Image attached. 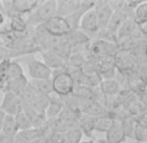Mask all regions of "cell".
I'll return each instance as SVG.
<instances>
[{"label":"cell","mask_w":147,"mask_h":143,"mask_svg":"<svg viewBox=\"0 0 147 143\" xmlns=\"http://www.w3.org/2000/svg\"><path fill=\"white\" fill-rule=\"evenodd\" d=\"M14 120H16V124H17V127H18V132H21V130L33 129V124H31V121L29 120V117L22 112V111H21V112H18L16 116H14Z\"/></svg>","instance_id":"7402d4cb"},{"label":"cell","mask_w":147,"mask_h":143,"mask_svg":"<svg viewBox=\"0 0 147 143\" xmlns=\"http://www.w3.org/2000/svg\"><path fill=\"white\" fill-rule=\"evenodd\" d=\"M104 139H106L107 143H124L126 140V137L122 132L120 121H113L112 126L107 130Z\"/></svg>","instance_id":"30bf717a"},{"label":"cell","mask_w":147,"mask_h":143,"mask_svg":"<svg viewBox=\"0 0 147 143\" xmlns=\"http://www.w3.org/2000/svg\"><path fill=\"white\" fill-rule=\"evenodd\" d=\"M51 83H52V92L59 98L68 96L74 90V81L72 74L65 70L52 72Z\"/></svg>","instance_id":"7a4b0ae2"},{"label":"cell","mask_w":147,"mask_h":143,"mask_svg":"<svg viewBox=\"0 0 147 143\" xmlns=\"http://www.w3.org/2000/svg\"><path fill=\"white\" fill-rule=\"evenodd\" d=\"M11 61L12 60H4L0 61V88L3 87L8 81V72H9V66H11Z\"/></svg>","instance_id":"d4e9b609"},{"label":"cell","mask_w":147,"mask_h":143,"mask_svg":"<svg viewBox=\"0 0 147 143\" xmlns=\"http://www.w3.org/2000/svg\"><path fill=\"white\" fill-rule=\"evenodd\" d=\"M63 108H64V104H63L61 98L51 96L50 103H48L47 108H46V111H45L46 118H47V120H53V118H56L59 115H60L61 111H63Z\"/></svg>","instance_id":"9a60e30c"},{"label":"cell","mask_w":147,"mask_h":143,"mask_svg":"<svg viewBox=\"0 0 147 143\" xmlns=\"http://www.w3.org/2000/svg\"><path fill=\"white\" fill-rule=\"evenodd\" d=\"M42 57H43V63L46 64L47 68H50L52 72L57 70H64L67 60L61 55H59L56 51H42Z\"/></svg>","instance_id":"ba28073f"},{"label":"cell","mask_w":147,"mask_h":143,"mask_svg":"<svg viewBox=\"0 0 147 143\" xmlns=\"http://www.w3.org/2000/svg\"><path fill=\"white\" fill-rule=\"evenodd\" d=\"M133 138L138 142H147V129L136 122V126H134V133H133Z\"/></svg>","instance_id":"484cf974"},{"label":"cell","mask_w":147,"mask_h":143,"mask_svg":"<svg viewBox=\"0 0 147 143\" xmlns=\"http://www.w3.org/2000/svg\"><path fill=\"white\" fill-rule=\"evenodd\" d=\"M0 143H14V138H11L0 132Z\"/></svg>","instance_id":"f546056e"},{"label":"cell","mask_w":147,"mask_h":143,"mask_svg":"<svg viewBox=\"0 0 147 143\" xmlns=\"http://www.w3.org/2000/svg\"><path fill=\"white\" fill-rule=\"evenodd\" d=\"M31 143H48V138H46L45 135H40V137L35 138Z\"/></svg>","instance_id":"4dcf8cb0"},{"label":"cell","mask_w":147,"mask_h":143,"mask_svg":"<svg viewBox=\"0 0 147 143\" xmlns=\"http://www.w3.org/2000/svg\"><path fill=\"white\" fill-rule=\"evenodd\" d=\"M22 60L25 61L26 65H28L29 77L31 78V81L51 80V77H52V70H51L50 68H47L43 61L35 59L33 55L24 56Z\"/></svg>","instance_id":"3957f363"},{"label":"cell","mask_w":147,"mask_h":143,"mask_svg":"<svg viewBox=\"0 0 147 143\" xmlns=\"http://www.w3.org/2000/svg\"><path fill=\"white\" fill-rule=\"evenodd\" d=\"M1 133H4L5 135L11 138H14V135L18 133V127H17L16 120H14V116H9L5 115V118L3 121V125H1Z\"/></svg>","instance_id":"ac0fdd59"},{"label":"cell","mask_w":147,"mask_h":143,"mask_svg":"<svg viewBox=\"0 0 147 143\" xmlns=\"http://www.w3.org/2000/svg\"><path fill=\"white\" fill-rule=\"evenodd\" d=\"M42 26L53 38H64V36L69 35L70 31H72L67 20L64 17H59V16L51 17L45 24H42Z\"/></svg>","instance_id":"277c9868"},{"label":"cell","mask_w":147,"mask_h":143,"mask_svg":"<svg viewBox=\"0 0 147 143\" xmlns=\"http://www.w3.org/2000/svg\"><path fill=\"white\" fill-rule=\"evenodd\" d=\"M94 122H95V117H91V116L85 115V113L81 112V115L78 116L77 126L80 127L82 134H85L89 138H92V134H94Z\"/></svg>","instance_id":"5bb4252c"},{"label":"cell","mask_w":147,"mask_h":143,"mask_svg":"<svg viewBox=\"0 0 147 143\" xmlns=\"http://www.w3.org/2000/svg\"><path fill=\"white\" fill-rule=\"evenodd\" d=\"M4 118H5V113H4L3 111L0 109V130H1V125H3Z\"/></svg>","instance_id":"1f68e13d"},{"label":"cell","mask_w":147,"mask_h":143,"mask_svg":"<svg viewBox=\"0 0 147 143\" xmlns=\"http://www.w3.org/2000/svg\"><path fill=\"white\" fill-rule=\"evenodd\" d=\"M80 143H94V140H92V139H87V140H81Z\"/></svg>","instance_id":"836d02e7"},{"label":"cell","mask_w":147,"mask_h":143,"mask_svg":"<svg viewBox=\"0 0 147 143\" xmlns=\"http://www.w3.org/2000/svg\"><path fill=\"white\" fill-rule=\"evenodd\" d=\"M48 143H67V138H65L64 133H53L48 137Z\"/></svg>","instance_id":"4316f807"},{"label":"cell","mask_w":147,"mask_h":143,"mask_svg":"<svg viewBox=\"0 0 147 143\" xmlns=\"http://www.w3.org/2000/svg\"><path fill=\"white\" fill-rule=\"evenodd\" d=\"M7 24H8V18H7L5 13L4 12H0V28H5ZM4 34L3 30H0V36Z\"/></svg>","instance_id":"f1b7e54d"},{"label":"cell","mask_w":147,"mask_h":143,"mask_svg":"<svg viewBox=\"0 0 147 143\" xmlns=\"http://www.w3.org/2000/svg\"><path fill=\"white\" fill-rule=\"evenodd\" d=\"M113 118L107 113L104 116H99V117L95 118L94 122V132H102V133H107V130L112 126L113 124Z\"/></svg>","instance_id":"ffe728a7"},{"label":"cell","mask_w":147,"mask_h":143,"mask_svg":"<svg viewBox=\"0 0 147 143\" xmlns=\"http://www.w3.org/2000/svg\"><path fill=\"white\" fill-rule=\"evenodd\" d=\"M4 60H12V51L9 47L0 44V61Z\"/></svg>","instance_id":"83f0119b"},{"label":"cell","mask_w":147,"mask_h":143,"mask_svg":"<svg viewBox=\"0 0 147 143\" xmlns=\"http://www.w3.org/2000/svg\"><path fill=\"white\" fill-rule=\"evenodd\" d=\"M80 29L86 34L90 39H95V36L98 35V33L100 31L99 25L96 21V16H95L94 9H90L82 16L80 21Z\"/></svg>","instance_id":"5b68a950"},{"label":"cell","mask_w":147,"mask_h":143,"mask_svg":"<svg viewBox=\"0 0 147 143\" xmlns=\"http://www.w3.org/2000/svg\"><path fill=\"white\" fill-rule=\"evenodd\" d=\"M40 135H43L40 127L39 129L33 127L29 130H21L14 135V143H31L35 138L40 137Z\"/></svg>","instance_id":"2e32d148"},{"label":"cell","mask_w":147,"mask_h":143,"mask_svg":"<svg viewBox=\"0 0 147 143\" xmlns=\"http://www.w3.org/2000/svg\"><path fill=\"white\" fill-rule=\"evenodd\" d=\"M56 7L57 3L56 0H47V1H40L39 5L31 12L29 16H26V24L28 28H36V26L45 24L51 17L56 16Z\"/></svg>","instance_id":"6da1fadb"},{"label":"cell","mask_w":147,"mask_h":143,"mask_svg":"<svg viewBox=\"0 0 147 143\" xmlns=\"http://www.w3.org/2000/svg\"><path fill=\"white\" fill-rule=\"evenodd\" d=\"M131 18L136 22L137 26H144L147 24V3H141L133 11Z\"/></svg>","instance_id":"e0dca14e"},{"label":"cell","mask_w":147,"mask_h":143,"mask_svg":"<svg viewBox=\"0 0 147 143\" xmlns=\"http://www.w3.org/2000/svg\"><path fill=\"white\" fill-rule=\"evenodd\" d=\"M94 143H107V142H106V139H104V138H100V139L94 140Z\"/></svg>","instance_id":"d6a6232c"},{"label":"cell","mask_w":147,"mask_h":143,"mask_svg":"<svg viewBox=\"0 0 147 143\" xmlns=\"http://www.w3.org/2000/svg\"><path fill=\"white\" fill-rule=\"evenodd\" d=\"M24 76V70L22 66L20 65V63L17 60H12L11 61V66H9V72H8V81L16 80V78ZM7 81V82H8Z\"/></svg>","instance_id":"cb8c5ba5"},{"label":"cell","mask_w":147,"mask_h":143,"mask_svg":"<svg viewBox=\"0 0 147 143\" xmlns=\"http://www.w3.org/2000/svg\"><path fill=\"white\" fill-rule=\"evenodd\" d=\"M102 92V95L104 98H115L117 96L120 92H121L122 87L119 83V81L115 78V80H104L100 82L99 87H98Z\"/></svg>","instance_id":"9c48e42d"},{"label":"cell","mask_w":147,"mask_h":143,"mask_svg":"<svg viewBox=\"0 0 147 143\" xmlns=\"http://www.w3.org/2000/svg\"><path fill=\"white\" fill-rule=\"evenodd\" d=\"M31 85V87L40 95H46V96H52V83L51 80L46 81H31L29 82Z\"/></svg>","instance_id":"d6986e66"},{"label":"cell","mask_w":147,"mask_h":143,"mask_svg":"<svg viewBox=\"0 0 147 143\" xmlns=\"http://www.w3.org/2000/svg\"><path fill=\"white\" fill-rule=\"evenodd\" d=\"M136 118L131 117V116L126 115L124 118H122L120 124H121L122 132H124L125 137L126 138H133V133H134V126H136Z\"/></svg>","instance_id":"44dd1931"},{"label":"cell","mask_w":147,"mask_h":143,"mask_svg":"<svg viewBox=\"0 0 147 143\" xmlns=\"http://www.w3.org/2000/svg\"><path fill=\"white\" fill-rule=\"evenodd\" d=\"M139 26L136 25V22L133 21V18H128L122 22V25L120 26V29L117 30V34H116V39L117 42H121V40H125V39H129L137 30H138Z\"/></svg>","instance_id":"4fadbf2b"},{"label":"cell","mask_w":147,"mask_h":143,"mask_svg":"<svg viewBox=\"0 0 147 143\" xmlns=\"http://www.w3.org/2000/svg\"><path fill=\"white\" fill-rule=\"evenodd\" d=\"M0 109L5 115L16 116L22 111V99L13 92H4V99L0 104Z\"/></svg>","instance_id":"8992f818"},{"label":"cell","mask_w":147,"mask_h":143,"mask_svg":"<svg viewBox=\"0 0 147 143\" xmlns=\"http://www.w3.org/2000/svg\"><path fill=\"white\" fill-rule=\"evenodd\" d=\"M57 7H56V16L59 17H68L73 14L81 5V1H73V0H60L56 1Z\"/></svg>","instance_id":"8fae6325"},{"label":"cell","mask_w":147,"mask_h":143,"mask_svg":"<svg viewBox=\"0 0 147 143\" xmlns=\"http://www.w3.org/2000/svg\"><path fill=\"white\" fill-rule=\"evenodd\" d=\"M94 12L96 16V21L100 30H106L108 22L113 14V9L109 5V1H96L94 5Z\"/></svg>","instance_id":"52a82bcc"},{"label":"cell","mask_w":147,"mask_h":143,"mask_svg":"<svg viewBox=\"0 0 147 143\" xmlns=\"http://www.w3.org/2000/svg\"><path fill=\"white\" fill-rule=\"evenodd\" d=\"M13 9L17 12V14L21 17H26L39 5L40 1H29V0H14L11 1Z\"/></svg>","instance_id":"7c38bea8"},{"label":"cell","mask_w":147,"mask_h":143,"mask_svg":"<svg viewBox=\"0 0 147 143\" xmlns=\"http://www.w3.org/2000/svg\"><path fill=\"white\" fill-rule=\"evenodd\" d=\"M64 134H65V138H67V143H80L82 140V135H83L78 126L70 127Z\"/></svg>","instance_id":"603a6c76"},{"label":"cell","mask_w":147,"mask_h":143,"mask_svg":"<svg viewBox=\"0 0 147 143\" xmlns=\"http://www.w3.org/2000/svg\"><path fill=\"white\" fill-rule=\"evenodd\" d=\"M143 53H144V56L147 57V42H146V44H144V48H143Z\"/></svg>","instance_id":"e575fe53"},{"label":"cell","mask_w":147,"mask_h":143,"mask_svg":"<svg viewBox=\"0 0 147 143\" xmlns=\"http://www.w3.org/2000/svg\"><path fill=\"white\" fill-rule=\"evenodd\" d=\"M0 44H3V43H1V40H0Z\"/></svg>","instance_id":"d590c367"}]
</instances>
